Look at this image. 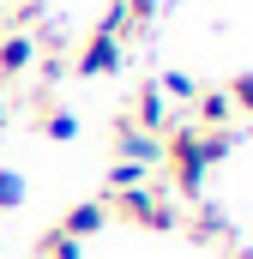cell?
Masks as SVG:
<instances>
[{"label": "cell", "instance_id": "cell-1", "mask_svg": "<svg viewBox=\"0 0 253 259\" xmlns=\"http://www.w3.org/2000/svg\"><path fill=\"white\" fill-rule=\"evenodd\" d=\"M169 181H175V193L181 199H205V175H211V157H205V133L193 127V121H175V127L163 133V163H157Z\"/></svg>", "mask_w": 253, "mask_h": 259}, {"label": "cell", "instance_id": "cell-2", "mask_svg": "<svg viewBox=\"0 0 253 259\" xmlns=\"http://www.w3.org/2000/svg\"><path fill=\"white\" fill-rule=\"evenodd\" d=\"M109 217H126V223H139V229H157V235H175L181 229V211H175V199L163 193V187H126V193H109Z\"/></svg>", "mask_w": 253, "mask_h": 259}, {"label": "cell", "instance_id": "cell-3", "mask_svg": "<svg viewBox=\"0 0 253 259\" xmlns=\"http://www.w3.org/2000/svg\"><path fill=\"white\" fill-rule=\"evenodd\" d=\"M121 66H126V42L109 36V30H91V36L78 42V55L66 61V72H78V78H109V72H121Z\"/></svg>", "mask_w": 253, "mask_h": 259}, {"label": "cell", "instance_id": "cell-4", "mask_svg": "<svg viewBox=\"0 0 253 259\" xmlns=\"http://www.w3.org/2000/svg\"><path fill=\"white\" fill-rule=\"evenodd\" d=\"M115 151H121L115 163H139V169H157V163H163V139L145 133V127H133L126 115L115 121Z\"/></svg>", "mask_w": 253, "mask_h": 259}, {"label": "cell", "instance_id": "cell-5", "mask_svg": "<svg viewBox=\"0 0 253 259\" xmlns=\"http://www.w3.org/2000/svg\"><path fill=\"white\" fill-rule=\"evenodd\" d=\"M126 121H133V127H145V133H157V139L175 127V109H169V97L157 91V78H151V84H139V97H133V115H126Z\"/></svg>", "mask_w": 253, "mask_h": 259}, {"label": "cell", "instance_id": "cell-6", "mask_svg": "<svg viewBox=\"0 0 253 259\" xmlns=\"http://www.w3.org/2000/svg\"><path fill=\"white\" fill-rule=\"evenodd\" d=\"M36 61H43V49H36L30 30H6V36H0V78H6V84H18Z\"/></svg>", "mask_w": 253, "mask_h": 259}, {"label": "cell", "instance_id": "cell-7", "mask_svg": "<svg viewBox=\"0 0 253 259\" xmlns=\"http://www.w3.org/2000/svg\"><path fill=\"white\" fill-rule=\"evenodd\" d=\"M181 229H187L193 241H205V247H235V229H229V217L217 211V205H193V217H181Z\"/></svg>", "mask_w": 253, "mask_h": 259}, {"label": "cell", "instance_id": "cell-8", "mask_svg": "<svg viewBox=\"0 0 253 259\" xmlns=\"http://www.w3.org/2000/svg\"><path fill=\"white\" fill-rule=\"evenodd\" d=\"M229 121H235L229 91H223V84H199V97H193V127L199 133H223Z\"/></svg>", "mask_w": 253, "mask_h": 259}, {"label": "cell", "instance_id": "cell-9", "mask_svg": "<svg viewBox=\"0 0 253 259\" xmlns=\"http://www.w3.org/2000/svg\"><path fill=\"white\" fill-rule=\"evenodd\" d=\"M103 223H109V205H103V199H72V205L61 211V223H55V229H61L66 241H91Z\"/></svg>", "mask_w": 253, "mask_h": 259}, {"label": "cell", "instance_id": "cell-10", "mask_svg": "<svg viewBox=\"0 0 253 259\" xmlns=\"http://www.w3.org/2000/svg\"><path fill=\"white\" fill-rule=\"evenodd\" d=\"M36 127H43V139H55V145H72V139H78V115H72V109H43Z\"/></svg>", "mask_w": 253, "mask_h": 259}, {"label": "cell", "instance_id": "cell-11", "mask_svg": "<svg viewBox=\"0 0 253 259\" xmlns=\"http://www.w3.org/2000/svg\"><path fill=\"white\" fill-rule=\"evenodd\" d=\"M157 91H163V97H169V109H175V103H193V97H199V78L181 72V66H169V72L157 78Z\"/></svg>", "mask_w": 253, "mask_h": 259}, {"label": "cell", "instance_id": "cell-12", "mask_svg": "<svg viewBox=\"0 0 253 259\" xmlns=\"http://www.w3.org/2000/svg\"><path fill=\"white\" fill-rule=\"evenodd\" d=\"M145 175H151V169H139V163H115L109 181H103V199H109V193H126V187H145Z\"/></svg>", "mask_w": 253, "mask_h": 259}, {"label": "cell", "instance_id": "cell-13", "mask_svg": "<svg viewBox=\"0 0 253 259\" xmlns=\"http://www.w3.org/2000/svg\"><path fill=\"white\" fill-rule=\"evenodd\" d=\"M36 259H85V253H78V241H66L61 229H49V235L36 241Z\"/></svg>", "mask_w": 253, "mask_h": 259}, {"label": "cell", "instance_id": "cell-14", "mask_svg": "<svg viewBox=\"0 0 253 259\" xmlns=\"http://www.w3.org/2000/svg\"><path fill=\"white\" fill-rule=\"evenodd\" d=\"M157 6H163V0H121V18H126V36H133V30H145V24L157 18Z\"/></svg>", "mask_w": 253, "mask_h": 259}, {"label": "cell", "instance_id": "cell-15", "mask_svg": "<svg viewBox=\"0 0 253 259\" xmlns=\"http://www.w3.org/2000/svg\"><path fill=\"white\" fill-rule=\"evenodd\" d=\"M24 193H30V187H24V175H18V169H0V211H18Z\"/></svg>", "mask_w": 253, "mask_h": 259}, {"label": "cell", "instance_id": "cell-16", "mask_svg": "<svg viewBox=\"0 0 253 259\" xmlns=\"http://www.w3.org/2000/svg\"><path fill=\"white\" fill-rule=\"evenodd\" d=\"M223 91H229V103H235V115H253V72H235V78H229Z\"/></svg>", "mask_w": 253, "mask_h": 259}, {"label": "cell", "instance_id": "cell-17", "mask_svg": "<svg viewBox=\"0 0 253 259\" xmlns=\"http://www.w3.org/2000/svg\"><path fill=\"white\" fill-rule=\"evenodd\" d=\"M0 127H6V103H0Z\"/></svg>", "mask_w": 253, "mask_h": 259}, {"label": "cell", "instance_id": "cell-18", "mask_svg": "<svg viewBox=\"0 0 253 259\" xmlns=\"http://www.w3.org/2000/svg\"><path fill=\"white\" fill-rule=\"evenodd\" d=\"M12 6H18V0H12Z\"/></svg>", "mask_w": 253, "mask_h": 259}]
</instances>
